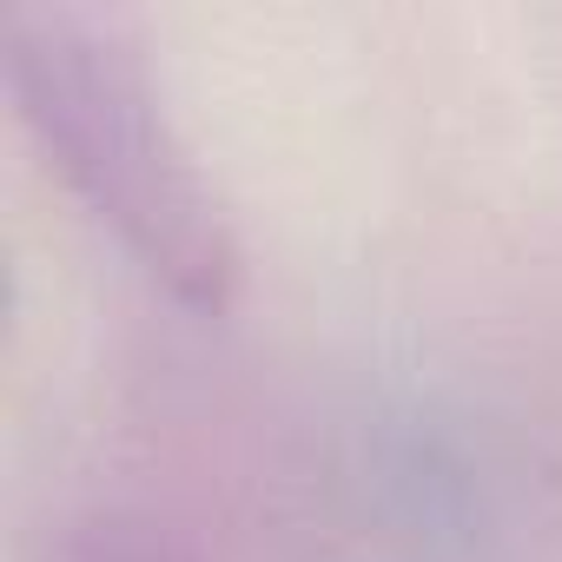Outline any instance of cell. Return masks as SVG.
Returning a JSON list of instances; mask_svg holds the SVG:
<instances>
[{"label": "cell", "mask_w": 562, "mask_h": 562, "mask_svg": "<svg viewBox=\"0 0 562 562\" xmlns=\"http://www.w3.org/2000/svg\"><path fill=\"white\" fill-rule=\"evenodd\" d=\"M60 562H192V549L146 509H93L67 536Z\"/></svg>", "instance_id": "2"}, {"label": "cell", "mask_w": 562, "mask_h": 562, "mask_svg": "<svg viewBox=\"0 0 562 562\" xmlns=\"http://www.w3.org/2000/svg\"><path fill=\"white\" fill-rule=\"evenodd\" d=\"M8 87L47 159L93 205L100 225L192 312H225L238 299L232 218L179 139L139 41L93 8H8L0 21Z\"/></svg>", "instance_id": "1"}]
</instances>
